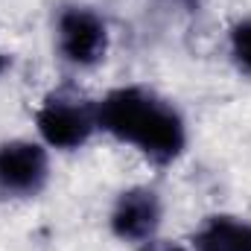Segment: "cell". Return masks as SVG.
<instances>
[{"label": "cell", "mask_w": 251, "mask_h": 251, "mask_svg": "<svg viewBox=\"0 0 251 251\" xmlns=\"http://www.w3.org/2000/svg\"><path fill=\"white\" fill-rule=\"evenodd\" d=\"M100 128L134 146L152 164H173L187 146V126L178 108L143 85L114 88L97 102Z\"/></svg>", "instance_id": "obj_1"}, {"label": "cell", "mask_w": 251, "mask_h": 251, "mask_svg": "<svg viewBox=\"0 0 251 251\" xmlns=\"http://www.w3.org/2000/svg\"><path fill=\"white\" fill-rule=\"evenodd\" d=\"M38 134L53 149H79L91 140V134L100 128L97 102L88 100L76 88H56L44 97L38 114H35Z\"/></svg>", "instance_id": "obj_2"}, {"label": "cell", "mask_w": 251, "mask_h": 251, "mask_svg": "<svg viewBox=\"0 0 251 251\" xmlns=\"http://www.w3.org/2000/svg\"><path fill=\"white\" fill-rule=\"evenodd\" d=\"M59 53L73 67H94L108 53V26L88 6H64L56 21Z\"/></svg>", "instance_id": "obj_3"}, {"label": "cell", "mask_w": 251, "mask_h": 251, "mask_svg": "<svg viewBox=\"0 0 251 251\" xmlns=\"http://www.w3.org/2000/svg\"><path fill=\"white\" fill-rule=\"evenodd\" d=\"M50 158L41 143L9 140L0 143V196L29 199L47 187Z\"/></svg>", "instance_id": "obj_4"}, {"label": "cell", "mask_w": 251, "mask_h": 251, "mask_svg": "<svg viewBox=\"0 0 251 251\" xmlns=\"http://www.w3.org/2000/svg\"><path fill=\"white\" fill-rule=\"evenodd\" d=\"M161 216H164V207H161V196L155 190L128 187L117 196L108 222H111L114 237H120L126 243H146L155 237Z\"/></svg>", "instance_id": "obj_5"}, {"label": "cell", "mask_w": 251, "mask_h": 251, "mask_svg": "<svg viewBox=\"0 0 251 251\" xmlns=\"http://www.w3.org/2000/svg\"><path fill=\"white\" fill-rule=\"evenodd\" d=\"M196 251H251V219L243 216H207L193 234Z\"/></svg>", "instance_id": "obj_6"}, {"label": "cell", "mask_w": 251, "mask_h": 251, "mask_svg": "<svg viewBox=\"0 0 251 251\" xmlns=\"http://www.w3.org/2000/svg\"><path fill=\"white\" fill-rule=\"evenodd\" d=\"M228 47H231V59L234 64L251 76V18H243L231 26V35H228Z\"/></svg>", "instance_id": "obj_7"}, {"label": "cell", "mask_w": 251, "mask_h": 251, "mask_svg": "<svg viewBox=\"0 0 251 251\" xmlns=\"http://www.w3.org/2000/svg\"><path fill=\"white\" fill-rule=\"evenodd\" d=\"M140 251H184L178 243H167V240H146V243H140Z\"/></svg>", "instance_id": "obj_8"}, {"label": "cell", "mask_w": 251, "mask_h": 251, "mask_svg": "<svg viewBox=\"0 0 251 251\" xmlns=\"http://www.w3.org/2000/svg\"><path fill=\"white\" fill-rule=\"evenodd\" d=\"M6 64H9V62H6V56H3V50H0V73L6 70Z\"/></svg>", "instance_id": "obj_9"}, {"label": "cell", "mask_w": 251, "mask_h": 251, "mask_svg": "<svg viewBox=\"0 0 251 251\" xmlns=\"http://www.w3.org/2000/svg\"><path fill=\"white\" fill-rule=\"evenodd\" d=\"M178 3H190V0H178Z\"/></svg>", "instance_id": "obj_10"}]
</instances>
